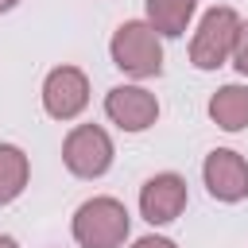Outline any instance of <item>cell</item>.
Listing matches in <instances>:
<instances>
[{"mask_svg":"<svg viewBox=\"0 0 248 248\" xmlns=\"http://www.w3.org/2000/svg\"><path fill=\"white\" fill-rule=\"evenodd\" d=\"M108 54H112V66L124 70L128 78H159L163 74V43L147 19L120 23L108 43Z\"/></svg>","mask_w":248,"mask_h":248,"instance_id":"6da1fadb","label":"cell"},{"mask_svg":"<svg viewBox=\"0 0 248 248\" xmlns=\"http://www.w3.org/2000/svg\"><path fill=\"white\" fill-rule=\"evenodd\" d=\"M132 217L124 209V202L116 198H89L78 205L74 213V240L81 248H120L128 240Z\"/></svg>","mask_w":248,"mask_h":248,"instance_id":"7a4b0ae2","label":"cell"},{"mask_svg":"<svg viewBox=\"0 0 248 248\" xmlns=\"http://www.w3.org/2000/svg\"><path fill=\"white\" fill-rule=\"evenodd\" d=\"M236 35H240V16L232 8H209L190 39V62L198 70H217L232 58V46H236Z\"/></svg>","mask_w":248,"mask_h":248,"instance_id":"3957f363","label":"cell"},{"mask_svg":"<svg viewBox=\"0 0 248 248\" xmlns=\"http://www.w3.org/2000/svg\"><path fill=\"white\" fill-rule=\"evenodd\" d=\"M112 140L101 124H78L62 140V163L78 178H101L112 167Z\"/></svg>","mask_w":248,"mask_h":248,"instance_id":"277c9868","label":"cell"},{"mask_svg":"<svg viewBox=\"0 0 248 248\" xmlns=\"http://www.w3.org/2000/svg\"><path fill=\"white\" fill-rule=\"evenodd\" d=\"M89 105V78L78 66H54L43 81V108L54 120H74Z\"/></svg>","mask_w":248,"mask_h":248,"instance_id":"5b68a950","label":"cell"},{"mask_svg":"<svg viewBox=\"0 0 248 248\" xmlns=\"http://www.w3.org/2000/svg\"><path fill=\"white\" fill-rule=\"evenodd\" d=\"M186 178L174 174V170H163V174H151L143 186H140V213L147 225H170L182 209H186Z\"/></svg>","mask_w":248,"mask_h":248,"instance_id":"8992f818","label":"cell"},{"mask_svg":"<svg viewBox=\"0 0 248 248\" xmlns=\"http://www.w3.org/2000/svg\"><path fill=\"white\" fill-rule=\"evenodd\" d=\"M202 178H205V190L217 202H240V198H248V159L240 151H229V147L209 151L205 163H202Z\"/></svg>","mask_w":248,"mask_h":248,"instance_id":"52a82bcc","label":"cell"},{"mask_svg":"<svg viewBox=\"0 0 248 248\" xmlns=\"http://www.w3.org/2000/svg\"><path fill=\"white\" fill-rule=\"evenodd\" d=\"M105 112L116 128L124 132H147L159 120V101L155 93H147L143 85H116L105 97Z\"/></svg>","mask_w":248,"mask_h":248,"instance_id":"ba28073f","label":"cell"},{"mask_svg":"<svg viewBox=\"0 0 248 248\" xmlns=\"http://www.w3.org/2000/svg\"><path fill=\"white\" fill-rule=\"evenodd\" d=\"M209 116L225 132H244L248 128V89L244 85H221L209 97Z\"/></svg>","mask_w":248,"mask_h":248,"instance_id":"9c48e42d","label":"cell"},{"mask_svg":"<svg viewBox=\"0 0 248 248\" xmlns=\"http://www.w3.org/2000/svg\"><path fill=\"white\" fill-rule=\"evenodd\" d=\"M194 8H198V0H147V23H151L159 35L178 39V35L190 27Z\"/></svg>","mask_w":248,"mask_h":248,"instance_id":"30bf717a","label":"cell"},{"mask_svg":"<svg viewBox=\"0 0 248 248\" xmlns=\"http://www.w3.org/2000/svg\"><path fill=\"white\" fill-rule=\"evenodd\" d=\"M31 178V163L16 143H0V205L16 202Z\"/></svg>","mask_w":248,"mask_h":248,"instance_id":"8fae6325","label":"cell"},{"mask_svg":"<svg viewBox=\"0 0 248 248\" xmlns=\"http://www.w3.org/2000/svg\"><path fill=\"white\" fill-rule=\"evenodd\" d=\"M232 66H236V74L248 78V19H240V35H236V46H232Z\"/></svg>","mask_w":248,"mask_h":248,"instance_id":"7c38bea8","label":"cell"},{"mask_svg":"<svg viewBox=\"0 0 248 248\" xmlns=\"http://www.w3.org/2000/svg\"><path fill=\"white\" fill-rule=\"evenodd\" d=\"M132 248H178L174 240H167V236H140Z\"/></svg>","mask_w":248,"mask_h":248,"instance_id":"4fadbf2b","label":"cell"},{"mask_svg":"<svg viewBox=\"0 0 248 248\" xmlns=\"http://www.w3.org/2000/svg\"><path fill=\"white\" fill-rule=\"evenodd\" d=\"M0 248H19V244H16L12 236H4V232H0Z\"/></svg>","mask_w":248,"mask_h":248,"instance_id":"5bb4252c","label":"cell"},{"mask_svg":"<svg viewBox=\"0 0 248 248\" xmlns=\"http://www.w3.org/2000/svg\"><path fill=\"white\" fill-rule=\"evenodd\" d=\"M16 4H19V0H0V12H12Z\"/></svg>","mask_w":248,"mask_h":248,"instance_id":"9a60e30c","label":"cell"}]
</instances>
